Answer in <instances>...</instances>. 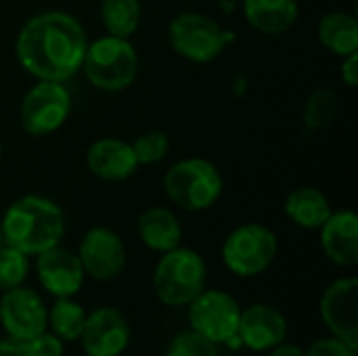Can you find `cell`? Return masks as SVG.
I'll return each instance as SVG.
<instances>
[{"label": "cell", "mask_w": 358, "mask_h": 356, "mask_svg": "<svg viewBox=\"0 0 358 356\" xmlns=\"http://www.w3.org/2000/svg\"><path fill=\"white\" fill-rule=\"evenodd\" d=\"M82 346L90 356H122L130 342V327L117 308L101 306L86 315Z\"/></svg>", "instance_id": "obj_13"}, {"label": "cell", "mask_w": 358, "mask_h": 356, "mask_svg": "<svg viewBox=\"0 0 358 356\" xmlns=\"http://www.w3.org/2000/svg\"><path fill=\"white\" fill-rule=\"evenodd\" d=\"M0 356H31L23 342L17 340H0Z\"/></svg>", "instance_id": "obj_31"}, {"label": "cell", "mask_w": 358, "mask_h": 356, "mask_svg": "<svg viewBox=\"0 0 358 356\" xmlns=\"http://www.w3.org/2000/svg\"><path fill=\"white\" fill-rule=\"evenodd\" d=\"M23 344L31 356H63V340H59L52 332H42Z\"/></svg>", "instance_id": "obj_28"}, {"label": "cell", "mask_w": 358, "mask_h": 356, "mask_svg": "<svg viewBox=\"0 0 358 356\" xmlns=\"http://www.w3.org/2000/svg\"><path fill=\"white\" fill-rule=\"evenodd\" d=\"M78 258L88 277L105 283L113 281L124 271L126 248L115 231L107 227H94L84 233L78 248Z\"/></svg>", "instance_id": "obj_11"}, {"label": "cell", "mask_w": 358, "mask_h": 356, "mask_svg": "<svg viewBox=\"0 0 358 356\" xmlns=\"http://www.w3.org/2000/svg\"><path fill=\"white\" fill-rule=\"evenodd\" d=\"M2 155H4V147H2V141H0V164H2Z\"/></svg>", "instance_id": "obj_33"}, {"label": "cell", "mask_w": 358, "mask_h": 356, "mask_svg": "<svg viewBox=\"0 0 358 356\" xmlns=\"http://www.w3.org/2000/svg\"><path fill=\"white\" fill-rule=\"evenodd\" d=\"M86 168L92 176L105 183H122L128 180L136 170L138 162L130 143L113 136H105L94 141L86 151Z\"/></svg>", "instance_id": "obj_16"}, {"label": "cell", "mask_w": 358, "mask_h": 356, "mask_svg": "<svg viewBox=\"0 0 358 356\" xmlns=\"http://www.w3.org/2000/svg\"><path fill=\"white\" fill-rule=\"evenodd\" d=\"M243 15L256 31L279 36L296 25L300 6L298 0H243Z\"/></svg>", "instance_id": "obj_19"}, {"label": "cell", "mask_w": 358, "mask_h": 356, "mask_svg": "<svg viewBox=\"0 0 358 356\" xmlns=\"http://www.w3.org/2000/svg\"><path fill=\"white\" fill-rule=\"evenodd\" d=\"M321 248L338 266H355L358 262V216L352 210L331 212L323 222Z\"/></svg>", "instance_id": "obj_17"}, {"label": "cell", "mask_w": 358, "mask_h": 356, "mask_svg": "<svg viewBox=\"0 0 358 356\" xmlns=\"http://www.w3.org/2000/svg\"><path fill=\"white\" fill-rule=\"evenodd\" d=\"M237 334L245 348L254 353H266L285 342L287 321L281 311L271 304H252L241 311Z\"/></svg>", "instance_id": "obj_15"}, {"label": "cell", "mask_w": 358, "mask_h": 356, "mask_svg": "<svg viewBox=\"0 0 358 356\" xmlns=\"http://www.w3.org/2000/svg\"><path fill=\"white\" fill-rule=\"evenodd\" d=\"M138 166H153L170 151V136L162 130H147L130 143Z\"/></svg>", "instance_id": "obj_26"}, {"label": "cell", "mask_w": 358, "mask_h": 356, "mask_svg": "<svg viewBox=\"0 0 358 356\" xmlns=\"http://www.w3.org/2000/svg\"><path fill=\"white\" fill-rule=\"evenodd\" d=\"M71 113V92L65 82L38 80L23 97L19 120L27 134L48 136L57 132Z\"/></svg>", "instance_id": "obj_8"}, {"label": "cell", "mask_w": 358, "mask_h": 356, "mask_svg": "<svg viewBox=\"0 0 358 356\" xmlns=\"http://www.w3.org/2000/svg\"><path fill=\"white\" fill-rule=\"evenodd\" d=\"M277 235L258 222H248L229 233L222 243V262L237 277H256L277 258Z\"/></svg>", "instance_id": "obj_7"}, {"label": "cell", "mask_w": 358, "mask_h": 356, "mask_svg": "<svg viewBox=\"0 0 358 356\" xmlns=\"http://www.w3.org/2000/svg\"><path fill=\"white\" fill-rule=\"evenodd\" d=\"M317 36L329 52L338 57L352 55L358 50V19L346 10L327 13L317 25Z\"/></svg>", "instance_id": "obj_21"}, {"label": "cell", "mask_w": 358, "mask_h": 356, "mask_svg": "<svg viewBox=\"0 0 358 356\" xmlns=\"http://www.w3.org/2000/svg\"><path fill=\"white\" fill-rule=\"evenodd\" d=\"M27 258L29 256H25L23 252L10 248L6 243L0 248V292H8V290L23 285V281L29 273Z\"/></svg>", "instance_id": "obj_25"}, {"label": "cell", "mask_w": 358, "mask_h": 356, "mask_svg": "<svg viewBox=\"0 0 358 356\" xmlns=\"http://www.w3.org/2000/svg\"><path fill=\"white\" fill-rule=\"evenodd\" d=\"M36 273H38L40 285L55 298L76 296L82 290L84 277H86L78 254L61 245H55L38 254Z\"/></svg>", "instance_id": "obj_14"}, {"label": "cell", "mask_w": 358, "mask_h": 356, "mask_svg": "<svg viewBox=\"0 0 358 356\" xmlns=\"http://www.w3.org/2000/svg\"><path fill=\"white\" fill-rule=\"evenodd\" d=\"M241 308L237 300L220 290H203L189 304L191 329L214 344H224L237 334Z\"/></svg>", "instance_id": "obj_9"}, {"label": "cell", "mask_w": 358, "mask_h": 356, "mask_svg": "<svg viewBox=\"0 0 358 356\" xmlns=\"http://www.w3.org/2000/svg\"><path fill=\"white\" fill-rule=\"evenodd\" d=\"M268 356H304V350L296 344H285L281 342L279 346L271 348V355Z\"/></svg>", "instance_id": "obj_32"}, {"label": "cell", "mask_w": 358, "mask_h": 356, "mask_svg": "<svg viewBox=\"0 0 358 356\" xmlns=\"http://www.w3.org/2000/svg\"><path fill=\"white\" fill-rule=\"evenodd\" d=\"M99 15L109 36L130 40L141 25L143 8L141 0H101Z\"/></svg>", "instance_id": "obj_22"}, {"label": "cell", "mask_w": 358, "mask_h": 356, "mask_svg": "<svg viewBox=\"0 0 358 356\" xmlns=\"http://www.w3.org/2000/svg\"><path fill=\"white\" fill-rule=\"evenodd\" d=\"M283 210H285V216L294 225L302 229H310V231L321 229L323 222L334 212L327 195L315 187H298L289 191L285 197Z\"/></svg>", "instance_id": "obj_20"}, {"label": "cell", "mask_w": 358, "mask_h": 356, "mask_svg": "<svg viewBox=\"0 0 358 356\" xmlns=\"http://www.w3.org/2000/svg\"><path fill=\"white\" fill-rule=\"evenodd\" d=\"M86 356H90V355H86Z\"/></svg>", "instance_id": "obj_35"}, {"label": "cell", "mask_w": 358, "mask_h": 356, "mask_svg": "<svg viewBox=\"0 0 358 356\" xmlns=\"http://www.w3.org/2000/svg\"><path fill=\"white\" fill-rule=\"evenodd\" d=\"M88 48L82 23L65 10L29 17L17 34L15 57L36 80L67 82L80 69Z\"/></svg>", "instance_id": "obj_1"}, {"label": "cell", "mask_w": 358, "mask_h": 356, "mask_svg": "<svg viewBox=\"0 0 358 356\" xmlns=\"http://www.w3.org/2000/svg\"><path fill=\"white\" fill-rule=\"evenodd\" d=\"M358 279L342 277L334 281L321 298V319L334 338L358 350Z\"/></svg>", "instance_id": "obj_12"}, {"label": "cell", "mask_w": 358, "mask_h": 356, "mask_svg": "<svg viewBox=\"0 0 358 356\" xmlns=\"http://www.w3.org/2000/svg\"><path fill=\"white\" fill-rule=\"evenodd\" d=\"M0 323L10 340L27 342L34 336L46 332L48 308L34 290L19 285L15 290L2 292Z\"/></svg>", "instance_id": "obj_10"}, {"label": "cell", "mask_w": 358, "mask_h": 356, "mask_svg": "<svg viewBox=\"0 0 358 356\" xmlns=\"http://www.w3.org/2000/svg\"><path fill=\"white\" fill-rule=\"evenodd\" d=\"M166 356H220L218 355V344L206 340L203 336L191 332H182L178 334L170 346Z\"/></svg>", "instance_id": "obj_27"}, {"label": "cell", "mask_w": 358, "mask_h": 356, "mask_svg": "<svg viewBox=\"0 0 358 356\" xmlns=\"http://www.w3.org/2000/svg\"><path fill=\"white\" fill-rule=\"evenodd\" d=\"M84 323H86V311L78 302H73L71 298H57V302L48 311L46 327H50V332L59 340L73 342L80 340Z\"/></svg>", "instance_id": "obj_23"}, {"label": "cell", "mask_w": 358, "mask_h": 356, "mask_svg": "<svg viewBox=\"0 0 358 356\" xmlns=\"http://www.w3.org/2000/svg\"><path fill=\"white\" fill-rule=\"evenodd\" d=\"M208 281V266L203 258L189 248H174L162 254L153 271L155 296L168 306H189Z\"/></svg>", "instance_id": "obj_5"}, {"label": "cell", "mask_w": 358, "mask_h": 356, "mask_svg": "<svg viewBox=\"0 0 358 356\" xmlns=\"http://www.w3.org/2000/svg\"><path fill=\"white\" fill-rule=\"evenodd\" d=\"M136 231H138L141 241L151 252H157V254H166V252L178 248L180 239H182V227L176 218V214L164 206L147 208L138 216Z\"/></svg>", "instance_id": "obj_18"}, {"label": "cell", "mask_w": 358, "mask_h": 356, "mask_svg": "<svg viewBox=\"0 0 358 356\" xmlns=\"http://www.w3.org/2000/svg\"><path fill=\"white\" fill-rule=\"evenodd\" d=\"M224 191L220 170L203 157L176 162L164 174V193L180 210L201 212L212 208Z\"/></svg>", "instance_id": "obj_4"}, {"label": "cell", "mask_w": 358, "mask_h": 356, "mask_svg": "<svg viewBox=\"0 0 358 356\" xmlns=\"http://www.w3.org/2000/svg\"><path fill=\"white\" fill-rule=\"evenodd\" d=\"M4 245V237H2V227H0V248Z\"/></svg>", "instance_id": "obj_34"}, {"label": "cell", "mask_w": 358, "mask_h": 356, "mask_svg": "<svg viewBox=\"0 0 358 356\" xmlns=\"http://www.w3.org/2000/svg\"><path fill=\"white\" fill-rule=\"evenodd\" d=\"M340 76L344 80V84L348 88H357L358 84V50L352 55L342 57V65H340Z\"/></svg>", "instance_id": "obj_30"}, {"label": "cell", "mask_w": 358, "mask_h": 356, "mask_svg": "<svg viewBox=\"0 0 358 356\" xmlns=\"http://www.w3.org/2000/svg\"><path fill=\"white\" fill-rule=\"evenodd\" d=\"M338 113V97L329 88H317L304 107V126L308 130H325Z\"/></svg>", "instance_id": "obj_24"}, {"label": "cell", "mask_w": 358, "mask_h": 356, "mask_svg": "<svg viewBox=\"0 0 358 356\" xmlns=\"http://www.w3.org/2000/svg\"><path fill=\"white\" fill-rule=\"evenodd\" d=\"M80 71L96 90L122 92L138 76V52L128 38L107 34L88 42Z\"/></svg>", "instance_id": "obj_3"}, {"label": "cell", "mask_w": 358, "mask_h": 356, "mask_svg": "<svg viewBox=\"0 0 358 356\" xmlns=\"http://www.w3.org/2000/svg\"><path fill=\"white\" fill-rule=\"evenodd\" d=\"M168 40L178 57L191 63H210L227 48L229 34L212 17L185 10L168 23Z\"/></svg>", "instance_id": "obj_6"}, {"label": "cell", "mask_w": 358, "mask_h": 356, "mask_svg": "<svg viewBox=\"0 0 358 356\" xmlns=\"http://www.w3.org/2000/svg\"><path fill=\"white\" fill-rule=\"evenodd\" d=\"M0 227L6 245L25 256H38L61 243L65 235V214L57 201L29 193L6 208Z\"/></svg>", "instance_id": "obj_2"}, {"label": "cell", "mask_w": 358, "mask_h": 356, "mask_svg": "<svg viewBox=\"0 0 358 356\" xmlns=\"http://www.w3.org/2000/svg\"><path fill=\"white\" fill-rule=\"evenodd\" d=\"M304 356H357V350L350 348L346 342L329 336L313 342V346L304 353Z\"/></svg>", "instance_id": "obj_29"}]
</instances>
